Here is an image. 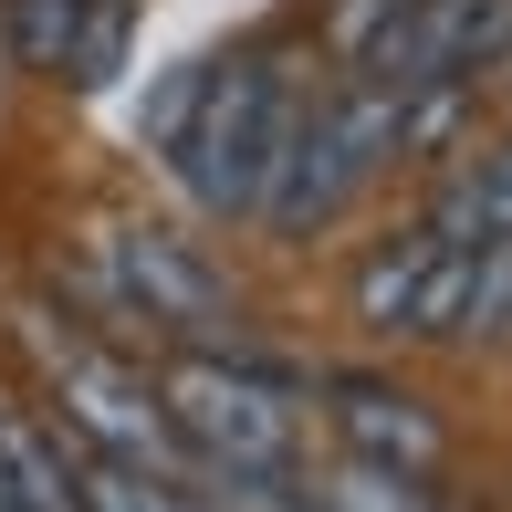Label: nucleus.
<instances>
[{
	"label": "nucleus",
	"instance_id": "10",
	"mask_svg": "<svg viewBox=\"0 0 512 512\" xmlns=\"http://www.w3.org/2000/svg\"><path fill=\"white\" fill-rule=\"evenodd\" d=\"M429 230H439L450 251H471V262H481L492 241H512V136H502V147H481L471 168L429 199Z\"/></svg>",
	"mask_w": 512,
	"mask_h": 512
},
{
	"label": "nucleus",
	"instance_id": "1",
	"mask_svg": "<svg viewBox=\"0 0 512 512\" xmlns=\"http://www.w3.org/2000/svg\"><path fill=\"white\" fill-rule=\"evenodd\" d=\"M408 157V105H398V84H377V74H356L345 95H324L314 115L293 105V136H283V157H272V178H262V220L283 230V241H314L324 220H345L356 209L366 178H387Z\"/></svg>",
	"mask_w": 512,
	"mask_h": 512
},
{
	"label": "nucleus",
	"instance_id": "11",
	"mask_svg": "<svg viewBox=\"0 0 512 512\" xmlns=\"http://www.w3.org/2000/svg\"><path fill=\"white\" fill-rule=\"evenodd\" d=\"M0 481H11V502H21V512H84L63 439L42 429V418H21V408H0Z\"/></svg>",
	"mask_w": 512,
	"mask_h": 512
},
{
	"label": "nucleus",
	"instance_id": "13",
	"mask_svg": "<svg viewBox=\"0 0 512 512\" xmlns=\"http://www.w3.org/2000/svg\"><path fill=\"white\" fill-rule=\"evenodd\" d=\"M324 512H439L429 471H398V460H345L324 481Z\"/></svg>",
	"mask_w": 512,
	"mask_h": 512
},
{
	"label": "nucleus",
	"instance_id": "9",
	"mask_svg": "<svg viewBox=\"0 0 512 512\" xmlns=\"http://www.w3.org/2000/svg\"><path fill=\"white\" fill-rule=\"evenodd\" d=\"M335 429H345L356 460H398V471H429L439 460V418L408 387H377V377H335Z\"/></svg>",
	"mask_w": 512,
	"mask_h": 512
},
{
	"label": "nucleus",
	"instance_id": "12",
	"mask_svg": "<svg viewBox=\"0 0 512 512\" xmlns=\"http://www.w3.org/2000/svg\"><path fill=\"white\" fill-rule=\"evenodd\" d=\"M74 492L84 512H209V492H189L178 471H136V460H74Z\"/></svg>",
	"mask_w": 512,
	"mask_h": 512
},
{
	"label": "nucleus",
	"instance_id": "5",
	"mask_svg": "<svg viewBox=\"0 0 512 512\" xmlns=\"http://www.w3.org/2000/svg\"><path fill=\"white\" fill-rule=\"evenodd\" d=\"M502 63H512V0H408L398 32L356 74L398 84V95H481Z\"/></svg>",
	"mask_w": 512,
	"mask_h": 512
},
{
	"label": "nucleus",
	"instance_id": "7",
	"mask_svg": "<svg viewBox=\"0 0 512 512\" xmlns=\"http://www.w3.org/2000/svg\"><path fill=\"white\" fill-rule=\"evenodd\" d=\"M460 304H471V251H450L429 220L387 230L356 272V324L366 335H460Z\"/></svg>",
	"mask_w": 512,
	"mask_h": 512
},
{
	"label": "nucleus",
	"instance_id": "4",
	"mask_svg": "<svg viewBox=\"0 0 512 512\" xmlns=\"http://www.w3.org/2000/svg\"><path fill=\"white\" fill-rule=\"evenodd\" d=\"M32 345H42V366H53V387H63L74 439H95L105 460H136V471H178L189 481V439H178V418H168V398H157L147 377H126V366L95 356V345H63L53 324H32Z\"/></svg>",
	"mask_w": 512,
	"mask_h": 512
},
{
	"label": "nucleus",
	"instance_id": "16",
	"mask_svg": "<svg viewBox=\"0 0 512 512\" xmlns=\"http://www.w3.org/2000/svg\"><path fill=\"white\" fill-rule=\"evenodd\" d=\"M0 512H21V502H11V481H0Z\"/></svg>",
	"mask_w": 512,
	"mask_h": 512
},
{
	"label": "nucleus",
	"instance_id": "8",
	"mask_svg": "<svg viewBox=\"0 0 512 512\" xmlns=\"http://www.w3.org/2000/svg\"><path fill=\"white\" fill-rule=\"evenodd\" d=\"M136 0H11V53L63 84H115Z\"/></svg>",
	"mask_w": 512,
	"mask_h": 512
},
{
	"label": "nucleus",
	"instance_id": "14",
	"mask_svg": "<svg viewBox=\"0 0 512 512\" xmlns=\"http://www.w3.org/2000/svg\"><path fill=\"white\" fill-rule=\"evenodd\" d=\"M199 492H209V512H324L314 492H293L283 471H209Z\"/></svg>",
	"mask_w": 512,
	"mask_h": 512
},
{
	"label": "nucleus",
	"instance_id": "15",
	"mask_svg": "<svg viewBox=\"0 0 512 512\" xmlns=\"http://www.w3.org/2000/svg\"><path fill=\"white\" fill-rule=\"evenodd\" d=\"M398 11H408V0H335V21H324V42H335L345 63H366V53L387 42V32H398Z\"/></svg>",
	"mask_w": 512,
	"mask_h": 512
},
{
	"label": "nucleus",
	"instance_id": "6",
	"mask_svg": "<svg viewBox=\"0 0 512 512\" xmlns=\"http://www.w3.org/2000/svg\"><path fill=\"white\" fill-rule=\"evenodd\" d=\"M95 272L115 283V304H126L136 324H157V335H189V345H209V335H230V283L199 262L178 230H157V220H105V241H95Z\"/></svg>",
	"mask_w": 512,
	"mask_h": 512
},
{
	"label": "nucleus",
	"instance_id": "2",
	"mask_svg": "<svg viewBox=\"0 0 512 512\" xmlns=\"http://www.w3.org/2000/svg\"><path fill=\"white\" fill-rule=\"evenodd\" d=\"M283 136H293V74L272 53H251V63H209V84H199V105H189V126L168 136V157H178V178H189V199L199 209H220V220H241L251 199H262V178H272V157H283Z\"/></svg>",
	"mask_w": 512,
	"mask_h": 512
},
{
	"label": "nucleus",
	"instance_id": "3",
	"mask_svg": "<svg viewBox=\"0 0 512 512\" xmlns=\"http://www.w3.org/2000/svg\"><path fill=\"white\" fill-rule=\"evenodd\" d=\"M157 398L209 471H293V450H304V387L251 356H189Z\"/></svg>",
	"mask_w": 512,
	"mask_h": 512
}]
</instances>
